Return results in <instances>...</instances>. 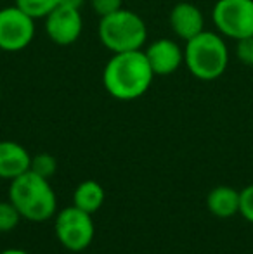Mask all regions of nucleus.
I'll return each instance as SVG.
<instances>
[{"instance_id": "f257e3e1", "label": "nucleus", "mask_w": 253, "mask_h": 254, "mask_svg": "<svg viewBox=\"0 0 253 254\" xmlns=\"http://www.w3.org/2000/svg\"><path fill=\"white\" fill-rule=\"evenodd\" d=\"M155 73L144 51L113 54L102 69V85L116 101H135L151 88Z\"/></svg>"}, {"instance_id": "f03ea898", "label": "nucleus", "mask_w": 253, "mask_h": 254, "mask_svg": "<svg viewBox=\"0 0 253 254\" xmlns=\"http://www.w3.org/2000/svg\"><path fill=\"white\" fill-rule=\"evenodd\" d=\"M9 201L17 207L21 218L33 223L52 220L58 211V197L51 180L33 173L31 170L10 180Z\"/></svg>"}, {"instance_id": "7ed1b4c3", "label": "nucleus", "mask_w": 253, "mask_h": 254, "mask_svg": "<svg viewBox=\"0 0 253 254\" xmlns=\"http://www.w3.org/2000/svg\"><path fill=\"white\" fill-rule=\"evenodd\" d=\"M184 64L194 78L212 81L220 78L229 66V49L219 31H201L186 42Z\"/></svg>"}, {"instance_id": "20e7f679", "label": "nucleus", "mask_w": 253, "mask_h": 254, "mask_svg": "<svg viewBox=\"0 0 253 254\" xmlns=\"http://www.w3.org/2000/svg\"><path fill=\"white\" fill-rule=\"evenodd\" d=\"M99 40L111 54L142 51L148 40V28L137 12L122 7L120 10L101 17Z\"/></svg>"}, {"instance_id": "39448f33", "label": "nucleus", "mask_w": 253, "mask_h": 254, "mask_svg": "<svg viewBox=\"0 0 253 254\" xmlns=\"http://www.w3.org/2000/svg\"><path fill=\"white\" fill-rule=\"evenodd\" d=\"M54 234L59 244L71 253H82L95 237V223L90 213L73 206L64 207L54 216Z\"/></svg>"}, {"instance_id": "423d86ee", "label": "nucleus", "mask_w": 253, "mask_h": 254, "mask_svg": "<svg viewBox=\"0 0 253 254\" xmlns=\"http://www.w3.org/2000/svg\"><path fill=\"white\" fill-rule=\"evenodd\" d=\"M212 19L222 37H253V0H217L212 9Z\"/></svg>"}, {"instance_id": "0eeeda50", "label": "nucleus", "mask_w": 253, "mask_h": 254, "mask_svg": "<svg viewBox=\"0 0 253 254\" xmlns=\"http://www.w3.org/2000/svg\"><path fill=\"white\" fill-rule=\"evenodd\" d=\"M35 21L17 5L0 9V51H24L35 37Z\"/></svg>"}, {"instance_id": "6e6552de", "label": "nucleus", "mask_w": 253, "mask_h": 254, "mask_svg": "<svg viewBox=\"0 0 253 254\" xmlns=\"http://www.w3.org/2000/svg\"><path fill=\"white\" fill-rule=\"evenodd\" d=\"M84 30V19L78 9L58 5L45 17V33L59 47L73 45Z\"/></svg>"}, {"instance_id": "1a4fd4ad", "label": "nucleus", "mask_w": 253, "mask_h": 254, "mask_svg": "<svg viewBox=\"0 0 253 254\" xmlns=\"http://www.w3.org/2000/svg\"><path fill=\"white\" fill-rule=\"evenodd\" d=\"M144 54L155 76H170L184 64V49L170 38L151 42Z\"/></svg>"}, {"instance_id": "9d476101", "label": "nucleus", "mask_w": 253, "mask_h": 254, "mask_svg": "<svg viewBox=\"0 0 253 254\" xmlns=\"http://www.w3.org/2000/svg\"><path fill=\"white\" fill-rule=\"evenodd\" d=\"M170 28L180 40L187 42L205 31V16L191 2H179L170 10Z\"/></svg>"}, {"instance_id": "9b49d317", "label": "nucleus", "mask_w": 253, "mask_h": 254, "mask_svg": "<svg viewBox=\"0 0 253 254\" xmlns=\"http://www.w3.org/2000/svg\"><path fill=\"white\" fill-rule=\"evenodd\" d=\"M31 166V154L21 144L12 140H0V178L14 180L26 173Z\"/></svg>"}, {"instance_id": "f8f14e48", "label": "nucleus", "mask_w": 253, "mask_h": 254, "mask_svg": "<svg viewBox=\"0 0 253 254\" xmlns=\"http://www.w3.org/2000/svg\"><path fill=\"white\" fill-rule=\"evenodd\" d=\"M206 207L215 218L227 220L240 213V192L229 185H219L206 195Z\"/></svg>"}, {"instance_id": "ddd939ff", "label": "nucleus", "mask_w": 253, "mask_h": 254, "mask_svg": "<svg viewBox=\"0 0 253 254\" xmlns=\"http://www.w3.org/2000/svg\"><path fill=\"white\" fill-rule=\"evenodd\" d=\"M106 199V192L102 185L95 180H85L77 185L73 192V206L94 214L102 207Z\"/></svg>"}, {"instance_id": "4468645a", "label": "nucleus", "mask_w": 253, "mask_h": 254, "mask_svg": "<svg viewBox=\"0 0 253 254\" xmlns=\"http://www.w3.org/2000/svg\"><path fill=\"white\" fill-rule=\"evenodd\" d=\"M61 0H16V5L33 19H45Z\"/></svg>"}, {"instance_id": "2eb2a0df", "label": "nucleus", "mask_w": 253, "mask_h": 254, "mask_svg": "<svg viewBox=\"0 0 253 254\" xmlns=\"http://www.w3.org/2000/svg\"><path fill=\"white\" fill-rule=\"evenodd\" d=\"M30 170L33 171V173L51 180L56 175V171H58V161H56V157L52 156V154H47V152L37 154V156H31Z\"/></svg>"}, {"instance_id": "dca6fc26", "label": "nucleus", "mask_w": 253, "mask_h": 254, "mask_svg": "<svg viewBox=\"0 0 253 254\" xmlns=\"http://www.w3.org/2000/svg\"><path fill=\"white\" fill-rule=\"evenodd\" d=\"M21 220H23L21 213L9 199L0 201V234H7V232L14 230Z\"/></svg>"}, {"instance_id": "f3484780", "label": "nucleus", "mask_w": 253, "mask_h": 254, "mask_svg": "<svg viewBox=\"0 0 253 254\" xmlns=\"http://www.w3.org/2000/svg\"><path fill=\"white\" fill-rule=\"evenodd\" d=\"M240 214L253 223V184L240 192Z\"/></svg>"}, {"instance_id": "a211bd4d", "label": "nucleus", "mask_w": 253, "mask_h": 254, "mask_svg": "<svg viewBox=\"0 0 253 254\" xmlns=\"http://www.w3.org/2000/svg\"><path fill=\"white\" fill-rule=\"evenodd\" d=\"M88 3H90L92 10L101 17L116 12L123 7V0H88Z\"/></svg>"}, {"instance_id": "6ab92c4d", "label": "nucleus", "mask_w": 253, "mask_h": 254, "mask_svg": "<svg viewBox=\"0 0 253 254\" xmlns=\"http://www.w3.org/2000/svg\"><path fill=\"white\" fill-rule=\"evenodd\" d=\"M236 57L247 66H253V37L236 40Z\"/></svg>"}, {"instance_id": "aec40b11", "label": "nucleus", "mask_w": 253, "mask_h": 254, "mask_svg": "<svg viewBox=\"0 0 253 254\" xmlns=\"http://www.w3.org/2000/svg\"><path fill=\"white\" fill-rule=\"evenodd\" d=\"M85 0H61L59 5H66V7H71V9H78L80 10L84 7Z\"/></svg>"}, {"instance_id": "412c9836", "label": "nucleus", "mask_w": 253, "mask_h": 254, "mask_svg": "<svg viewBox=\"0 0 253 254\" xmlns=\"http://www.w3.org/2000/svg\"><path fill=\"white\" fill-rule=\"evenodd\" d=\"M0 254H31L28 251H24V249H17V248H10V249H3Z\"/></svg>"}, {"instance_id": "4be33fe9", "label": "nucleus", "mask_w": 253, "mask_h": 254, "mask_svg": "<svg viewBox=\"0 0 253 254\" xmlns=\"http://www.w3.org/2000/svg\"><path fill=\"white\" fill-rule=\"evenodd\" d=\"M0 97H2V85H0Z\"/></svg>"}]
</instances>
